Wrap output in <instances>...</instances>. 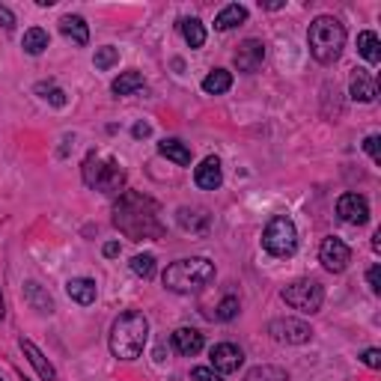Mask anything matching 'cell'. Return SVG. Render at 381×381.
Listing matches in <instances>:
<instances>
[{
    "instance_id": "6da1fadb",
    "label": "cell",
    "mask_w": 381,
    "mask_h": 381,
    "mask_svg": "<svg viewBox=\"0 0 381 381\" xmlns=\"http://www.w3.org/2000/svg\"><path fill=\"white\" fill-rule=\"evenodd\" d=\"M113 224L120 230L141 241V238H152L161 233V224H158V214H155V202L146 200V197H137V194H125L117 209H113Z\"/></svg>"
},
{
    "instance_id": "7a4b0ae2",
    "label": "cell",
    "mask_w": 381,
    "mask_h": 381,
    "mask_svg": "<svg viewBox=\"0 0 381 381\" xmlns=\"http://www.w3.org/2000/svg\"><path fill=\"white\" fill-rule=\"evenodd\" d=\"M149 340V319L141 310H125L110 328V354L120 361L141 358Z\"/></svg>"
},
{
    "instance_id": "3957f363",
    "label": "cell",
    "mask_w": 381,
    "mask_h": 381,
    "mask_svg": "<svg viewBox=\"0 0 381 381\" xmlns=\"http://www.w3.org/2000/svg\"><path fill=\"white\" fill-rule=\"evenodd\" d=\"M307 45H310V54L316 63L331 66V63L340 60L342 48H346V27H342L340 18H334V15L313 18L310 30H307Z\"/></svg>"
},
{
    "instance_id": "277c9868",
    "label": "cell",
    "mask_w": 381,
    "mask_h": 381,
    "mask_svg": "<svg viewBox=\"0 0 381 381\" xmlns=\"http://www.w3.org/2000/svg\"><path fill=\"white\" fill-rule=\"evenodd\" d=\"M164 286L170 292H179V295H188V292H200L202 286H209L214 280V265L206 257H188V259H176L170 262L161 274Z\"/></svg>"
},
{
    "instance_id": "5b68a950",
    "label": "cell",
    "mask_w": 381,
    "mask_h": 381,
    "mask_svg": "<svg viewBox=\"0 0 381 381\" xmlns=\"http://www.w3.org/2000/svg\"><path fill=\"white\" fill-rule=\"evenodd\" d=\"M262 247L277 259L292 257V253L298 250V230H295V224H292V218H286V214H274V218L265 224Z\"/></svg>"
},
{
    "instance_id": "8992f818",
    "label": "cell",
    "mask_w": 381,
    "mask_h": 381,
    "mask_svg": "<svg viewBox=\"0 0 381 381\" xmlns=\"http://www.w3.org/2000/svg\"><path fill=\"white\" fill-rule=\"evenodd\" d=\"M84 182L90 188H98V190H108V194H117L125 182V173L120 170V164L113 158H98L96 152H90L84 161Z\"/></svg>"
},
{
    "instance_id": "52a82bcc",
    "label": "cell",
    "mask_w": 381,
    "mask_h": 381,
    "mask_svg": "<svg viewBox=\"0 0 381 381\" xmlns=\"http://www.w3.org/2000/svg\"><path fill=\"white\" fill-rule=\"evenodd\" d=\"M280 298L289 304L292 310H298V313H319L322 304H325V289H322L319 280H313V277H304V280L289 283V286L280 292Z\"/></svg>"
},
{
    "instance_id": "ba28073f",
    "label": "cell",
    "mask_w": 381,
    "mask_h": 381,
    "mask_svg": "<svg viewBox=\"0 0 381 381\" xmlns=\"http://www.w3.org/2000/svg\"><path fill=\"white\" fill-rule=\"evenodd\" d=\"M269 334L277 342H286V346H301V342H307L313 337V328L301 319H271Z\"/></svg>"
},
{
    "instance_id": "9c48e42d",
    "label": "cell",
    "mask_w": 381,
    "mask_h": 381,
    "mask_svg": "<svg viewBox=\"0 0 381 381\" xmlns=\"http://www.w3.org/2000/svg\"><path fill=\"white\" fill-rule=\"evenodd\" d=\"M319 262L325 265L328 271L340 274V271H346V269H349V262H351V250H349V245H346L342 238L328 235V238L322 241V247H319Z\"/></svg>"
},
{
    "instance_id": "30bf717a",
    "label": "cell",
    "mask_w": 381,
    "mask_h": 381,
    "mask_svg": "<svg viewBox=\"0 0 381 381\" xmlns=\"http://www.w3.org/2000/svg\"><path fill=\"white\" fill-rule=\"evenodd\" d=\"M209 358H212V370L214 373L230 375V373L241 370V363H245V351H241L235 342H218V346L209 351Z\"/></svg>"
},
{
    "instance_id": "8fae6325",
    "label": "cell",
    "mask_w": 381,
    "mask_h": 381,
    "mask_svg": "<svg viewBox=\"0 0 381 381\" xmlns=\"http://www.w3.org/2000/svg\"><path fill=\"white\" fill-rule=\"evenodd\" d=\"M337 214H340V221H346L351 226H363L370 221V202L361 194H342L337 200Z\"/></svg>"
},
{
    "instance_id": "7c38bea8",
    "label": "cell",
    "mask_w": 381,
    "mask_h": 381,
    "mask_svg": "<svg viewBox=\"0 0 381 381\" xmlns=\"http://www.w3.org/2000/svg\"><path fill=\"white\" fill-rule=\"evenodd\" d=\"M233 60H235V69L238 72H245V75L257 72L262 63H265V45H262V39H245V42L238 45Z\"/></svg>"
},
{
    "instance_id": "4fadbf2b",
    "label": "cell",
    "mask_w": 381,
    "mask_h": 381,
    "mask_svg": "<svg viewBox=\"0 0 381 381\" xmlns=\"http://www.w3.org/2000/svg\"><path fill=\"white\" fill-rule=\"evenodd\" d=\"M194 182L202 190H218L224 185V167H221V161L214 158V155L202 158L200 167H194Z\"/></svg>"
},
{
    "instance_id": "5bb4252c",
    "label": "cell",
    "mask_w": 381,
    "mask_h": 381,
    "mask_svg": "<svg viewBox=\"0 0 381 381\" xmlns=\"http://www.w3.org/2000/svg\"><path fill=\"white\" fill-rule=\"evenodd\" d=\"M170 340H173V349L185 354V358H194V354L202 351V346H206V340H202L197 328H176Z\"/></svg>"
},
{
    "instance_id": "9a60e30c",
    "label": "cell",
    "mask_w": 381,
    "mask_h": 381,
    "mask_svg": "<svg viewBox=\"0 0 381 381\" xmlns=\"http://www.w3.org/2000/svg\"><path fill=\"white\" fill-rule=\"evenodd\" d=\"M349 93L354 101H363V105H373L375 96H378V86L373 81V75H366L363 69H358L351 75V84H349Z\"/></svg>"
},
{
    "instance_id": "2e32d148",
    "label": "cell",
    "mask_w": 381,
    "mask_h": 381,
    "mask_svg": "<svg viewBox=\"0 0 381 381\" xmlns=\"http://www.w3.org/2000/svg\"><path fill=\"white\" fill-rule=\"evenodd\" d=\"M66 292H69V298L75 304H81V307H90V304H96V295H98L96 280H90V277H72V280L66 283Z\"/></svg>"
},
{
    "instance_id": "e0dca14e",
    "label": "cell",
    "mask_w": 381,
    "mask_h": 381,
    "mask_svg": "<svg viewBox=\"0 0 381 381\" xmlns=\"http://www.w3.org/2000/svg\"><path fill=\"white\" fill-rule=\"evenodd\" d=\"M21 351L27 354V361L33 363V370L39 373V378H45V381H57V370L51 366V361L45 358V354L39 351V346L36 342H30V340H21Z\"/></svg>"
},
{
    "instance_id": "ac0fdd59",
    "label": "cell",
    "mask_w": 381,
    "mask_h": 381,
    "mask_svg": "<svg viewBox=\"0 0 381 381\" xmlns=\"http://www.w3.org/2000/svg\"><path fill=\"white\" fill-rule=\"evenodd\" d=\"M60 33L66 36L72 45H86L90 42V27H86V21L81 15H63L60 18Z\"/></svg>"
},
{
    "instance_id": "d6986e66",
    "label": "cell",
    "mask_w": 381,
    "mask_h": 381,
    "mask_svg": "<svg viewBox=\"0 0 381 381\" xmlns=\"http://www.w3.org/2000/svg\"><path fill=\"white\" fill-rule=\"evenodd\" d=\"M245 21H247V9L241 4H230L214 15V30H233V27H238V24H245Z\"/></svg>"
},
{
    "instance_id": "ffe728a7",
    "label": "cell",
    "mask_w": 381,
    "mask_h": 381,
    "mask_svg": "<svg viewBox=\"0 0 381 381\" xmlns=\"http://www.w3.org/2000/svg\"><path fill=\"white\" fill-rule=\"evenodd\" d=\"M230 86H233V72H226V69H214L202 78V93H209V96H224V93H230Z\"/></svg>"
},
{
    "instance_id": "44dd1931",
    "label": "cell",
    "mask_w": 381,
    "mask_h": 381,
    "mask_svg": "<svg viewBox=\"0 0 381 381\" xmlns=\"http://www.w3.org/2000/svg\"><path fill=\"white\" fill-rule=\"evenodd\" d=\"M158 152L167 161H173V164H179V167H188L190 164V149L182 143V141H176V137H167V141H161L158 143Z\"/></svg>"
},
{
    "instance_id": "7402d4cb",
    "label": "cell",
    "mask_w": 381,
    "mask_h": 381,
    "mask_svg": "<svg viewBox=\"0 0 381 381\" xmlns=\"http://www.w3.org/2000/svg\"><path fill=\"white\" fill-rule=\"evenodd\" d=\"M358 51H361V57L370 63V66H375V63L381 60V42H378V36L373 30H363L358 36Z\"/></svg>"
},
{
    "instance_id": "603a6c76",
    "label": "cell",
    "mask_w": 381,
    "mask_h": 381,
    "mask_svg": "<svg viewBox=\"0 0 381 381\" xmlns=\"http://www.w3.org/2000/svg\"><path fill=\"white\" fill-rule=\"evenodd\" d=\"M110 90L117 93V96H131V93H137V90H143V75L141 72H122L117 81L110 84Z\"/></svg>"
},
{
    "instance_id": "cb8c5ba5",
    "label": "cell",
    "mask_w": 381,
    "mask_h": 381,
    "mask_svg": "<svg viewBox=\"0 0 381 381\" xmlns=\"http://www.w3.org/2000/svg\"><path fill=\"white\" fill-rule=\"evenodd\" d=\"M179 30H182L185 42L190 48H202V42H206V27H202L200 18H182L179 21Z\"/></svg>"
},
{
    "instance_id": "d4e9b609",
    "label": "cell",
    "mask_w": 381,
    "mask_h": 381,
    "mask_svg": "<svg viewBox=\"0 0 381 381\" xmlns=\"http://www.w3.org/2000/svg\"><path fill=\"white\" fill-rule=\"evenodd\" d=\"M48 30H42V27H30L27 33H24V39H21V48L27 51L30 57H39L42 51L48 48Z\"/></svg>"
},
{
    "instance_id": "484cf974",
    "label": "cell",
    "mask_w": 381,
    "mask_h": 381,
    "mask_svg": "<svg viewBox=\"0 0 381 381\" xmlns=\"http://www.w3.org/2000/svg\"><path fill=\"white\" fill-rule=\"evenodd\" d=\"M24 295H27V301L33 304V310L54 313V301H51V295H45L39 283H24Z\"/></svg>"
},
{
    "instance_id": "4316f807",
    "label": "cell",
    "mask_w": 381,
    "mask_h": 381,
    "mask_svg": "<svg viewBox=\"0 0 381 381\" xmlns=\"http://www.w3.org/2000/svg\"><path fill=\"white\" fill-rule=\"evenodd\" d=\"M245 381H289V375L277 366H253Z\"/></svg>"
},
{
    "instance_id": "83f0119b",
    "label": "cell",
    "mask_w": 381,
    "mask_h": 381,
    "mask_svg": "<svg viewBox=\"0 0 381 381\" xmlns=\"http://www.w3.org/2000/svg\"><path fill=\"white\" fill-rule=\"evenodd\" d=\"M131 271L137 277H143V280H149V277L155 274V257H152V253H137L131 259Z\"/></svg>"
},
{
    "instance_id": "f1b7e54d",
    "label": "cell",
    "mask_w": 381,
    "mask_h": 381,
    "mask_svg": "<svg viewBox=\"0 0 381 381\" xmlns=\"http://www.w3.org/2000/svg\"><path fill=\"white\" fill-rule=\"evenodd\" d=\"M117 60H120V51L113 48V45L96 48V57H93V63H96V69H98V72H108V69H110Z\"/></svg>"
},
{
    "instance_id": "f546056e",
    "label": "cell",
    "mask_w": 381,
    "mask_h": 381,
    "mask_svg": "<svg viewBox=\"0 0 381 381\" xmlns=\"http://www.w3.org/2000/svg\"><path fill=\"white\" fill-rule=\"evenodd\" d=\"M238 316V298L235 295H226L221 304H218V319L221 322H233Z\"/></svg>"
},
{
    "instance_id": "4dcf8cb0",
    "label": "cell",
    "mask_w": 381,
    "mask_h": 381,
    "mask_svg": "<svg viewBox=\"0 0 381 381\" xmlns=\"http://www.w3.org/2000/svg\"><path fill=\"white\" fill-rule=\"evenodd\" d=\"M36 90H39V93H48L45 101H51L54 108H63V105H66V93H63L60 86H45V84H39Z\"/></svg>"
},
{
    "instance_id": "1f68e13d",
    "label": "cell",
    "mask_w": 381,
    "mask_h": 381,
    "mask_svg": "<svg viewBox=\"0 0 381 381\" xmlns=\"http://www.w3.org/2000/svg\"><path fill=\"white\" fill-rule=\"evenodd\" d=\"M190 381H224V378L212 366H197V370H190Z\"/></svg>"
},
{
    "instance_id": "d6a6232c",
    "label": "cell",
    "mask_w": 381,
    "mask_h": 381,
    "mask_svg": "<svg viewBox=\"0 0 381 381\" xmlns=\"http://www.w3.org/2000/svg\"><path fill=\"white\" fill-rule=\"evenodd\" d=\"M378 143H381V137L378 134H370V137H366V141H363V149L366 152H370V158L378 164L381 161V152H378Z\"/></svg>"
},
{
    "instance_id": "836d02e7",
    "label": "cell",
    "mask_w": 381,
    "mask_h": 381,
    "mask_svg": "<svg viewBox=\"0 0 381 381\" xmlns=\"http://www.w3.org/2000/svg\"><path fill=\"white\" fill-rule=\"evenodd\" d=\"M361 361L370 366V370H378V366H381V351H378V349H366V351L361 354Z\"/></svg>"
},
{
    "instance_id": "e575fe53",
    "label": "cell",
    "mask_w": 381,
    "mask_h": 381,
    "mask_svg": "<svg viewBox=\"0 0 381 381\" xmlns=\"http://www.w3.org/2000/svg\"><path fill=\"white\" fill-rule=\"evenodd\" d=\"M366 283H370L373 292H381V269L378 265H373V269L366 271Z\"/></svg>"
},
{
    "instance_id": "d590c367",
    "label": "cell",
    "mask_w": 381,
    "mask_h": 381,
    "mask_svg": "<svg viewBox=\"0 0 381 381\" xmlns=\"http://www.w3.org/2000/svg\"><path fill=\"white\" fill-rule=\"evenodd\" d=\"M0 27H15V15H12V12L6 9V6H0Z\"/></svg>"
},
{
    "instance_id": "8d00e7d4",
    "label": "cell",
    "mask_w": 381,
    "mask_h": 381,
    "mask_svg": "<svg viewBox=\"0 0 381 381\" xmlns=\"http://www.w3.org/2000/svg\"><path fill=\"white\" fill-rule=\"evenodd\" d=\"M101 253H105L108 259H113V257H120V241H108L105 247H101Z\"/></svg>"
},
{
    "instance_id": "74e56055",
    "label": "cell",
    "mask_w": 381,
    "mask_h": 381,
    "mask_svg": "<svg viewBox=\"0 0 381 381\" xmlns=\"http://www.w3.org/2000/svg\"><path fill=\"white\" fill-rule=\"evenodd\" d=\"M149 131H152V129H149L146 122H137L134 129H131V134H134V137H149Z\"/></svg>"
},
{
    "instance_id": "f35d334b",
    "label": "cell",
    "mask_w": 381,
    "mask_h": 381,
    "mask_svg": "<svg viewBox=\"0 0 381 381\" xmlns=\"http://www.w3.org/2000/svg\"><path fill=\"white\" fill-rule=\"evenodd\" d=\"M6 316V298H4V292H0V319Z\"/></svg>"
},
{
    "instance_id": "ab89813d",
    "label": "cell",
    "mask_w": 381,
    "mask_h": 381,
    "mask_svg": "<svg viewBox=\"0 0 381 381\" xmlns=\"http://www.w3.org/2000/svg\"><path fill=\"white\" fill-rule=\"evenodd\" d=\"M373 247H375V250H381V233H375V235H373Z\"/></svg>"
},
{
    "instance_id": "60d3db41",
    "label": "cell",
    "mask_w": 381,
    "mask_h": 381,
    "mask_svg": "<svg viewBox=\"0 0 381 381\" xmlns=\"http://www.w3.org/2000/svg\"><path fill=\"white\" fill-rule=\"evenodd\" d=\"M24 381H30V378H27V375H24Z\"/></svg>"
},
{
    "instance_id": "b9f144b4",
    "label": "cell",
    "mask_w": 381,
    "mask_h": 381,
    "mask_svg": "<svg viewBox=\"0 0 381 381\" xmlns=\"http://www.w3.org/2000/svg\"><path fill=\"white\" fill-rule=\"evenodd\" d=\"M0 381H4V378H0Z\"/></svg>"
}]
</instances>
